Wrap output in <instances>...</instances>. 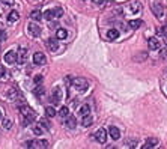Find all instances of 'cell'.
<instances>
[{"label": "cell", "instance_id": "cell-9", "mask_svg": "<svg viewBox=\"0 0 167 149\" xmlns=\"http://www.w3.org/2000/svg\"><path fill=\"white\" fill-rule=\"evenodd\" d=\"M27 60V50L26 48H20L18 51V62L20 63H24Z\"/></svg>", "mask_w": 167, "mask_h": 149}, {"label": "cell", "instance_id": "cell-38", "mask_svg": "<svg viewBox=\"0 0 167 149\" xmlns=\"http://www.w3.org/2000/svg\"><path fill=\"white\" fill-rule=\"evenodd\" d=\"M92 2L95 3V5H101V3H104L105 0H92Z\"/></svg>", "mask_w": 167, "mask_h": 149}, {"label": "cell", "instance_id": "cell-41", "mask_svg": "<svg viewBox=\"0 0 167 149\" xmlns=\"http://www.w3.org/2000/svg\"><path fill=\"white\" fill-rule=\"evenodd\" d=\"M3 2H5L6 5H12V3H14V0H3Z\"/></svg>", "mask_w": 167, "mask_h": 149}, {"label": "cell", "instance_id": "cell-40", "mask_svg": "<svg viewBox=\"0 0 167 149\" xmlns=\"http://www.w3.org/2000/svg\"><path fill=\"white\" fill-rule=\"evenodd\" d=\"M3 74H5V68H3V66H0V79L3 77Z\"/></svg>", "mask_w": 167, "mask_h": 149}, {"label": "cell", "instance_id": "cell-36", "mask_svg": "<svg viewBox=\"0 0 167 149\" xmlns=\"http://www.w3.org/2000/svg\"><path fill=\"white\" fill-rule=\"evenodd\" d=\"M38 146H41V148H47V146H48V143H47L45 140H41V142L38 143Z\"/></svg>", "mask_w": 167, "mask_h": 149}, {"label": "cell", "instance_id": "cell-12", "mask_svg": "<svg viewBox=\"0 0 167 149\" xmlns=\"http://www.w3.org/2000/svg\"><path fill=\"white\" fill-rule=\"evenodd\" d=\"M65 125L68 127V128H75V125H77V120H75V117L74 116H66V122H65Z\"/></svg>", "mask_w": 167, "mask_h": 149}, {"label": "cell", "instance_id": "cell-3", "mask_svg": "<svg viewBox=\"0 0 167 149\" xmlns=\"http://www.w3.org/2000/svg\"><path fill=\"white\" fill-rule=\"evenodd\" d=\"M152 12H154L155 17L161 18L164 15V12H166V8H164L163 3H155V5H152Z\"/></svg>", "mask_w": 167, "mask_h": 149}, {"label": "cell", "instance_id": "cell-22", "mask_svg": "<svg viewBox=\"0 0 167 149\" xmlns=\"http://www.w3.org/2000/svg\"><path fill=\"white\" fill-rule=\"evenodd\" d=\"M45 115H47V117L56 116V109L54 107H45Z\"/></svg>", "mask_w": 167, "mask_h": 149}, {"label": "cell", "instance_id": "cell-39", "mask_svg": "<svg viewBox=\"0 0 167 149\" xmlns=\"http://www.w3.org/2000/svg\"><path fill=\"white\" fill-rule=\"evenodd\" d=\"M157 33H158V35H163V36H164V27H160V29L157 30Z\"/></svg>", "mask_w": 167, "mask_h": 149}, {"label": "cell", "instance_id": "cell-11", "mask_svg": "<svg viewBox=\"0 0 167 149\" xmlns=\"http://www.w3.org/2000/svg\"><path fill=\"white\" fill-rule=\"evenodd\" d=\"M47 47H48L51 51H56V50L59 48V44H57V39H54V38H50L48 41H47Z\"/></svg>", "mask_w": 167, "mask_h": 149}, {"label": "cell", "instance_id": "cell-5", "mask_svg": "<svg viewBox=\"0 0 167 149\" xmlns=\"http://www.w3.org/2000/svg\"><path fill=\"white\" fill-rule=\"evenodd\" d=\"M95 139H97L100 143H105V140H107V133H105V130H104V128L98 130L97 133H95Z\"/></svg>", "mask_w": 167, "mask_h": 149}, {"label": "cell", "instance_id": "cell-27", "mask_svg": "<svg viewBox=\"0 0 167 149\" xmlns=\"http://www.w3.org/2000/svg\"><path fill=\"white\" fill-rule=\"evenodd\" d=\"M39 125H41L44 130H48V128H50V122L45 120V119H41V120H39Z\"/></svg>", "mask_w": 167, "mask_h": 149}, {"label": "cell", "instance_id": "cell-7", "mask_svg": "<svg viewBox=\"0 0 167 149\" xmlns=\"http://www.w3.org/2000/svg\"><path fill=\"white\" fill-rule=\"evenodd\" d=\"M45 60H47V59H45V54H44V53L38 51V53L33 54V62H35L36 65H44Z\"/></svg>", "mask_w": 167, "mask_h": 149}, {"label": "cell", "instance_id": "cell-32", "mask_svg": "<svg viewBox=\"0 0 167 149\" xmlns=\"http://www.w3.org/2000/svg\"><path fill=\"white\" fill-rule=\"evenodd\" d=\"M73 81H74V79L71 77V76H66V77H65V84H66V86H71V84H73Z\"/></svg>", "mask_w": 167, "mask_h": 149}, {"label": "cell", "instance_id": "cell-25", "mask_svg": "<svg viewBox=\"0 0 167 149\" xmlns=\"http://www.w3.org/2000/svg\"><path fill=\"white\" fill-rule=\"evenodd\" d=\"M44 92H45V90H44V87H42L41 84H36V89H35V95H36V96H42V95H44Z\"/></svg>", "mask_w": 167, "mask_h": 149}, {"label": "cell", "instance_id": "cell-16", "mask_svg": "<svg viewBox=\"0 0 167 149\" xmlns=\"http://www.w3.org/2000/svg\"><path fill=\"white\" fill-rule=\"evenodd\" d=\"M92 123H93V116L87 115V116L81 117V125L83 127H89V125H92Z\"/></svg>", "mask_w": 167, "mask_h": 149}, {"label": "cell", "instance_id": "cell-1", "mask_svg": "<svg viewBox=\"0 0 167 149\" xmlns=\"http://www.w3.org/2000/svg\"><path fill=\"white\" fill-rule=\"evenodd\" d=\"M20 110H21V115L24 116V120H23V125L27 127V125H30V123H33V120L36 119V113H35L30 107L24 106V107H21Z\"/></svg>", "mask_w": 167, "mask_h": 149}, {"label": "cell", "instance_id": "cell-6", "mask_svg": "<svg viewBox=\"0 0 167 149\" xmlns=\"http://www.w3.org/2000/svg\"><path fill=\"white\" fill-rule=\"evenodd\" d=\"M18 60V54L15 53V51H8L6 54H5V62L6 63H14V62H17Z\"/></svg>", "mask_w": 167, "mask_h": 149}, {"label": "cell", "instance_id": "cell-17", "mask_svg": "<svg viewBox=\"0 0 167 149\" xmlns=\"http://www.w3.org/2000/svg\"><path fill=\"white\" fill-rule=\"evenodd\" d=\"M42 18H45V20H53V18H56V15H54V11L53 9H48V11H45L44 14H42Z\"/></svg>", "mask_w": 167, "mask_h": 149}, {"label": "cell", "instance_id": "cell-14", "mask_svg": "<svg viewBox=\"0 0 167 149\" xmlns=\"http://www.w3.org/2000/svg\"><path fill=\"white\" fill-rule=\"evenodd\" d=\"M148 45H149V48H151V50H158V48H160V42H158V39H157V38H149Z\"/></svg>", "mask_w": 167, "mask_h": 149}, {"label": "cell", "instance_id": "cell-20", "mask_svg": "<svg viewBox=\"0 0 167 149\" xmlns=\"http://www.w3.org/2000/svg\"><path fill=\"white\" fill-rule=\"evenodd\" d=\"M18 18H20V15H18L17 11H12V12H9V15H8V21H11V23H15Z\"/></svg>", "mask_w": 167, "mask_h": 149}, {"label": "cell", "instance_id": "cell-15", "mask_svg": "<svg viewBox=\"0 0 167 149\" xmlns=\"http://www.w3.org/2000/svg\"><path fill=\"white\" fill-rule=\"evenodd\" d=\"M78 113H80V116H81V117H84V116L90 115V107H89V104H83V106L80 107Z\"/></svg>", "mask_w": 167, "mask_h": 149}, {"label": "cell", "instance_id": "cell-19", "mask_svg": "<svg viewBox=\"0 0 167 149\" xmlns=\"http://www.w3.org/2000/svg\"><path fill=\"white\" fill-rule=\"evenodd\" d=\"M140 26H141V20H131L128 23V27L130 29H138Z\"/></svg>", "mask_w": 167, "mask_h": 149}, {"label": "cell", "instance_id": "cell-42", "mask_svg": "<svg viewBox=\"0 0 167 149\" xmlns=\"http://www.w3.org/2000/svg\"><path fill=\"white\" fill-rule=\"evenodd\" d=\"M164 44L167 45V33H164Z\"/></svg>", "mask_w": 167, "mask_h": 149}, {"label": "cell", "instance_id": "cell-43", "mask_svg": "<svg viewBox=\"0 0 167 149\" xmlns=\"http://www.w3.org/2000/svg\"><path fill=\"white\" fill-rule=\"evenodd\" d=\"M2 117H3V116H2V112H0V119H2Z\"/></svg>", "mask_w": 167, "mask_h": 149}, {"label": "cell", "instance_id": "cell-37", "mask_svg": "<svg viewBox=\"0 0 167 149\" xmlns=\"http://www.w3.org/2000/svg\"><path fill=\"white\" fill-rule=\"evenodd\" d=\"M36 146V143L33 142V140H30V142H27V148H35Z\"/></svg>", "mask_w": 167, "mask_h": 149}, {"label": "cell", "instance_id": "cell-26", "mask_svg": "<svg viewBox=\"0 0 167 149\" xmlns=\"http://www.w3.org/2000/svg\"><path fill=\"white\" fill-rule=\"evenodd\" d=\"M3 128L5 130H11L12 128V120L11 119H3Z\"/></svg>", "mask_w": 167, "mask_h": 149}, {"label": "cell", "instance_id": "cell-33", "mask_svg": "<svg viewBox=\"0 0 167 149\" xmlns=\"http://www.w3.org/2000/svg\"><path fill=\"white\" fill-rule=\"evenodd\" d=\"M33 81H35V84H42V76H36L33 79Z\"/></svg>", "mask_w": 167, "mask_h": 149}, {"label": "cell", "instance_id": "cell-29", "mask_svg": "<svg viewBox=\"0 0 167 149\" xmlns=\"http://www.w3.org/2000/svg\"><path fill=\"white\" fill-rule=\"evenodd\" d=\"M53 11H54V15H56V18H59V17H62V15H63V9H62L60 6L54 8Z\"/></svg>", "mask_w": 167, "mask_h": 149}, {"label": "cell", "instance_id": "cell-4", "mask_svg": "<svg viewBox=\"0 0 167 149\" xmlns=\"http://www.w3.org/2000/svg\"><path fill=\"white\" fill-rule=\"evenodd\" d=\"M27 30H29V35L33 36V38H36V36L41 35V29H39L38 24H35V23H30V24H29V26H27Z\"/></svg>", "mask_w": 167, "mask_h": 149}, {"label": "cell", "instance_id": "cell-21", "mask_svg": "<svg viewBox=\"0 0 167 149\" xmlns=\"http://www.w3.org/2000/svg\"><path fill=\"white\" fill-rule=\"evenodd\" d=\"M117 36H119V32H117L116 29H111V30L107 32V38L111 39V41H113V39H117Z\"/></svg>", "mask_w": 167, "mask_h": 149}, {"label": "cell", "instance_id": "cell-30", "mask_svg": "<svg viewBox=\"0 0 167 149\" xmlns=\"http://www.w3.org/2000/svg\"><path fill=\"white\" fill-rule=\"evenodd\" d=\"M130 6H131V8H128V11H130V12H137V11L140 9L137 2H134V3H133V5H130Z\"/></svg>", "mask_w": 167, "mask_h": 149}, {"label": "cell", "instance_id": "cell-23", "mask_svg": "<svg viewBox=\"0 0 167 149\" xmlns=\"http://www.w3.org/2000/svg\"><path fill=\"white\" fill-rule=\"evenodd\" d=\"M59 116H62V117H66V116H69V109L68 107H60V110H59Z\"/></svg>", "mask_w": 167, "mask_h": 149}, {"label": "cell", "instance_id": "cell-34", "mask_svg": "<svg viewBox=\"0 0 167 149\" xmlns=\"http://www.w3.org/2000/svg\"><path fill=\"white\" fill-rule=\"evenodd\" d=\"M6 39V32L5 30H0V42H3Z\"/></svg>", "mask_w": 167, "mask_h": 149}, {"label": "cell", "instance_id": "cell-10", "mask_svg": "<svg viewBox=\"0 0 167 149\" xmlns=\"http://www.w3.org/2000/svg\"><path fill=\"white\" fill-rule=\"evenodd\" d=\"M108 134H110V137H111L113 140H117L119 137H121V131H119L116 127H110V128H108Z\"/></svg>", "mask_w": 167, "mask_h": 149}, {"label": "cell", "instance_id": "cell-28", "mask_svg": "<svg viewBox=\"0 0 167 149\" xmlns=\"http://www.w3.org/2000/svg\"><path fill=\"white\" fill-rule=\"evenodd\" d=\"M17 95H18V92H17L15 89H11V90L8 92V95H6V96H8L9 99H15V98H17Z\"/></svg>", "mask_w": 167, "mask_h": 149}, {"label": "cell", "instance_id": "cell-8", "mask_svg": "<svg viewBox=\"0 0 167 149\" xmlns=\"http://www.w3.org/2000/svg\"><path fill=\"white\" fill-rule=\"evenodd\" d=\"M62 99V90L59 87H54L53 89V95H51V101L53 103H60Z\"/></svg>", "mask_w": 167, "mask_h": 149}, {"label": "cell", "instance_id": "cell-2", "mask_svg": "<svg viewBox=\"0 0 167 149\" xmlns=\"http://www.w3.org/2000/svg\"><path fill=\"white\" fill-rule=\"evenodd\" d=\"M73 84L77 87V90H80V92H84L86 89H87V86H89V83H87V80L86 79H74V81H73Z\"/></svg>", "mask_w": 167, "mask_h": 149}, {"label": "cell", "instance_id": "cell-13", "mask_svg": "<svg viewBox=\"0 0 167 149\" xmlns=\"http://www.w3.org/2000/svg\"><path fill=\"white\" fill-rule=\"evenodd\" d=\"M158 145V139H154V137H151V139H148V142L143 145V149H149V148H155Z\"/></svg>", "mask_w": 167, "mask_h": 149}, {"label": "cell", "instance_id": "cell-31", "mask_svg": "<svg viewBox=\"0 0 167 149\" xmlns=\"http://www.w3.org/2000/svg\"><path fill=\"white\" fill-rule=\"evenodd\" d=\"M44 133V128L39 125V127H33V134H36V136H41Z\"/></svg>", "mask_w": 167, "mask_h": 149}, {"label": "cell", "instance_id": "cell-18", "mask_svg": "<svg viewBox=\"0 0 167 149\" xmlns=\"http://www.w3.org/2000/svg\"><path fill=\"white\" fill-rule=\"evenodd\" d=\"M30 18H32L33 21H39V20H42V14H41L38 9H35V11L30 12Z\"/></svg>", "mask_w": 167, "mask_h": 149}, {"label": "cell", "instance_id": "cell-35", "mask_svg": "<svg viewBox=\"0 0 167 149\" xmlns=\"http://www.w3.org/2000/svg\"><path fill=\"white\" fill-rule=\"evenodd\" d=\"M160 54H161V59H164V60H166V59H167V48L161 50V53H160Z\"/></svg>", "mask_w": 167, "mask_h": 149}, {"label": "cell", "instance_id": "cell-24", "mask_svg": "<svg viewBox=\"0 0 167 149\" xmlns=\"http://www.w3.org/2000/svg\"><path fill=\"white\" fill-rule=\"evenodd\" d=\"M68 36V32L65 29H59L57 30V39H65Z\"/></svg>", "mask_w": 167, "mask_h": 149}]
</instances>
